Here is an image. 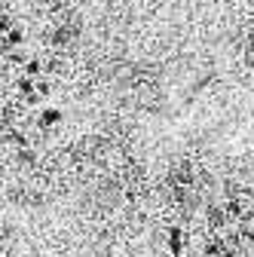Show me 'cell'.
Returning a JSON list of instances; mask_svg holds the SVG:
<instances>
[{
  "label": "cell",
  "mask_w": 254,
  "mask_h": 257,
  "mask_svg": "<svg viewBox=\"0 0 254 257\" xmlns=\"http://www.w3.org/2000/svg\"><path fill=\"white\" fill-rule=\"evenodd\" d=\"M61 119H65V113H61L58 107H40V125H43V128H52V125H58Z\"/></svg>",
  "instance_id": "obj_1"
},
{
  "label": "cell",
  "mask_w": 254,
  "mask_h": 257,
  "mask_svg": "<svg viewBox=\"0 0 254 257\" xmlns=\"http://www.w3.org/2000/svg\"><path fill=\"white\" fill-rule=\"evenodd\" d=\"M16 92L22 95V98L34 95V92H37V80H34V77H28V74H22V77L16 80Z\"/></svg>",
  "instance_id": "obj_2"
},
{
  "label": "cell",
  "mask_w": 254,
  "mask_h": 257,
  "mask_svg": "<svg viewBox=\"0 0 254 257\" xmlns=\"http://www.w3.org/2000/svg\"><path fill=\"white\" fill-rule=\"evenodd\" d=\"M169 251L172 254H181L184 251V233H181V227H172L169 230Z\"/></svg>",
  "instance_id": "obj_3"
},
{
  "label": "cell",
  "mask_w": 254,
  "mask_h": 257,
  "mask_svg": "<svg viewBox=\"0 0 254 257\" xmlns=\"http://www.w3.org/2000/svg\"><path fill=\"white\" fill-rule=\"evenodd\" d=\"M7 64H10V68H25V64H28V52H25L22 46H16V49L7 55Z\"/></svg>",
  "instance_id": "obj_4"
},
{
  "label": "cell",
  "mask_w": 254,
  "mask_h": 257,
  "mask_svg": "<svg viewBox=\"0 0 254 257\" xmlns=\"http://www.w3.org/2000/svg\"><path fill=\"white\" fill-rule=\"evenodd\" d=\"M28 77H34V80H40L43 77V61L40 58H28V64H25V68H22Z\"/></svg>",
  "instance_id": "obj_5"
},
{
  "label": "cell",
  "mask_w": 254,
  "mask_h": 257,
  "mask_svg": "<svg viewBox=\"0 0 254 257\" xmlns=\"http://www.w3.org/2000/svg\"><path fill=\"white\" fill-rule=\"evenodd\" d=\"M4 37H7V40H10V46L16 49V46H22V43H25V31H22L19 25H13V28L7 31V34H4Z\"/></svg>",
  "instance_id": "obj_6"
},
{
  "label": "cell",
  "mask_w": 254,
  "mask_h": 257,
  "mask_svg": "<svg viewBox=\"0 0 254 257\" xmlns=\"http://www.w3.org/2000/svg\"><path fill=\"white\" fill-rule=\"evenodd\" d=\"M7 141H10L13 147H19V150H25V147H28V141H25V135H22V132H10V135H7Z\"/></svg>",
  "instance_id": "obj_7"
},
{
  "label": "cell",
  "mask_w": 254,
  "mask_h": 257,
  "mask_svg": "<svg viewBox=\"0 0 254 257\" xmlns=\"http://www.w3.org/2000/svg\"><path fill=\"white\" fill-rule=\"evenodd\" d=\"M37 92H40V98H43V101H46V98H49V92H52V83H49V80H43V77H40V80H37Z\"/></svg>",
  "instance_id": "obj_8"
},
{
  "label": "cell",
  "mask_w": 254,
  "mask_h": 257,
  "mask_svg": "<svg viewBox=\"0 0 254 257\" xmlns=\"http://www.w3.org/2000/svg\"><path fill=\"white\" fill-rule=\"evenodd\" d=\"M10 28H13V19H10V16H4V13H0V37H4V34H7Z\"/></svg>",
  "instance_id": "obj_9"
},
{
  "label": "cell",
  "mask_w": 254,
  "mask_h": 257,
  "mask_svg": "<svg viewBox=\"0 0 254 257\" xmlns=\"http://www.w3.org/2000/svg\"><path fill=\"white\" fill-rule=\"evenodd\" d=\"M19 159H22L25 166H28V163H34V150H28V147H25V150H19Z\"/></svg>",
  "instance_id": "obj_10"
},
{
  "label": "cell",
  "mask_w": 254,
  "mask_h": 257,
  "mask_svg": "<svg viewBox=\"0 0 254 257\" xmlns=\"http://www.w3.org/2000/svg\"><path fill=\"white\" fill-rule=\"evenodd\" d=\"M10 52H13V46H10V40H7V37H0V55H4V58H7Z\"/></svg>",
  "instance_id": "obj_11"
},
{
  "label": "cell",
  "mask_w": 254,
  "mask_h": 257,
  "mask_svg": "<svg viewBox=\"0 0 254 257\" xmlns=\"http://www.w3.org/2000/svg\"><path fill=\"white\" fill-rule=\"evenodd\" d=\"M208 220H214V223H217V230H220V223H224V214L214 208V211H208Z\"/></svg>",
  "instance_id": "obj_12"
},
{
  "label": "cell",
  "mask_w": 254,
  "mask_h": 257,
  "mask_svg": "<svg viewBox=\"0 0 254 257\" xmlns=\"http://www.w3.org/2000/svg\"><path fill=\"white\" fill-rule=\"evenodd\" d=\"M227 211H230V214H242V205H239V202H230Z\"/></svg>",
  "instance_id": "obj_13"
}]
</instances>
